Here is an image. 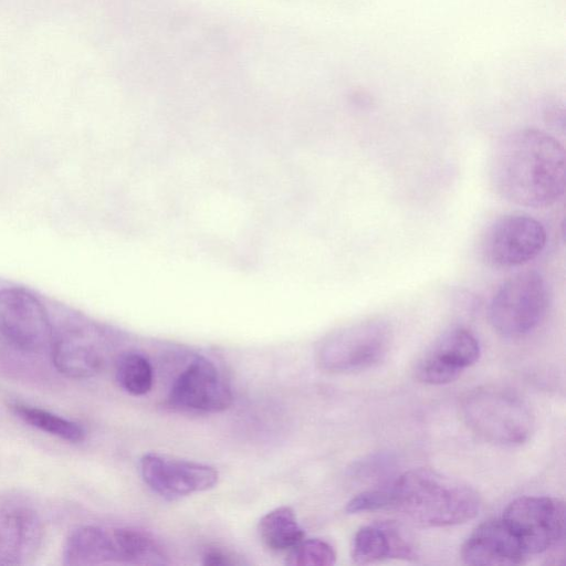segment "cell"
I'll return each instance as SVG.
<instances>
[{
  "label": "cell",
  "instance_id": "cell-1",
  "mask_svg": "<svg viewBox=\"0 0 566 566\" xmlns=\"http://www.w3.org/2000/svg\"><path fill=\"white\" fill-rule=\"evenodd\" d=\"M489 171L493 189L506 201L535 209L549 207L565 191V150L543 130L517 129L496 142Z\"/></svg>",
  "mask_w": 566,
  "mask_h": 566
},
{
  "label": "cell",
  "instance_id": "cell-2",
  "mask_svg": "<svg viewBox=\"0 0 566 566\" xmlns=\"http://www.w3.org/2000/svg\"><path fill=\"white\" fill-rule=\"evenodd\" d=\"M391 509L417 525L443 527L474 518L480 496L470 485L428 468L413 469L390 484Z\"/></svg>",
  "mask_w": 566,
  "mask_h": 566
},
{
  "label": "cell",
  "instance_id": "cell-3",
  "mask_svg": "<svg viewBox=\"0 0 566 566\" xmlns=\"http://www.w3.org/2000/svg\"><path fill=\"white\" fill-rule=\"evenodd\" d=\"M464 423L482 439L501 446H520L534 430L528 406L514 392L495 387H479L460 402Z\"/></svg>",
  "mask_w": 566,
  "mask_h": 566
},
{
  "label": "cell",
  "instance_id": "cell-4",
  "mask_svg": "<svg viewBox=\"0 0 566 566\" xmlns=\"http://www.w3.org/2000/svg\"><path fill=\"white\" fill-rule=\"evenodd\" d=\"M165 554L148 534L134 528L85 525L74 530L63 547V564H161Z\"/></svg>",
  "mask_w": 566,
  "mask_h": 566
},
{
  "label": "cell",
  "instance_id": "cell-5",
  "mask_svg": "<svg viewBox=\"0 0 566 566\" xmlns=\"http://www.w3.org/2000/svg\"><path fill=\"white\" fill-rule=\"evenodd\" d=\"M549 302V287L539 272H518L505 280L493 294L489 318L500 335L522 337L544 321Z\"/></svg>",
  "mask_w": 566,
  "mask_h": 566
},
{
  "label": "cell",
  "instance_id": "cell-6",
  "mask_svg": "<svg viewBox=\"0 0 566 566\" xmlns=\"http://www.w3.org/2000/svg\"><path fill=\"white\" fill-rule=\"evenodd\" d=\"M392 343V329L382 318H367L333 334L321 346L317 363L331 373H354L380 363Z\"/></svg>",
  "mask_w": 566,
  "mask_h": 566
},
{
  "label": "cell",
  "instance_id": "cell-7",
  "mask_svg": "<svg viewBox=\"0 0 566 566\" xmlns=\"http://www.w3.org/2000/svg\"><path fill=\"white\" fill-rule=\"evenodd\" d=\"M547 233L544 226L528 214L511 213L494 220L480 241L482 260L494 269L521 266L544 250Z\"/></svg>",
  "mask_w": 566,
  "mask_h": 566
},
{
  "label": "cell",
  "instance_id": "cell-8",
  "mask_svg": "<svg viewBox=\"0 0 566 566\" xmlns=\"http://www.w3.org/2000/svg\"><path fill=\"white\" fill-rule=\"evenodd\" d=\"M501 518L527 556L545 553L564 538L565 506L556 497H518L506 506Z\"/></svg>",
  "mask_w": 566,
  "mask_h": 566
},
{
  "label": "cell",
  "instance_id": "cell-9",
  "mask_svg": "<svg viewBox=\"0 0 566 566\" xmlns=\"http://www.w3.org/2000/svg\"><path fill=\"white\" fill-rule=\"evenodd\" d=\"M0 337L24 352L51 344L49 315L33 294L22 289L0 290Z\"/></svg>",
  "mask_w": 566,
  "mask_h": 566
},
{
  "label": "cell",
  "instance_id": "cell-10",
  "mask_svg": "<svg viewBox=\"0 0 566 566\" xmlns=\"http://www.w3.org/2000/svg\"><path fill=\"white\" fill-rule=\"evenodd\" d=\"M139 468L144 482L168 500L210 490L219 480L218 471L211 465L158 452L145 453Z\"/></svg>",
  "mask_w": 566,
  "mask_h": 566
},
{
  "label": "cell",
  "instance_id": "cell-11",
  "mask_svg": "<svg viewBox=\"0 0 566 566\" xmlns=\"http://www.w3.org/2000/svg\"><path fill=\"white\" fill-rule=\"evenodd\" d=\"M480 355L481 347L475 335L464 327H453L444 332L417 360L413 374L420 382L446 385L474 365Z\"/></svg>",
  "mask_w": 566,
  "mask_h": 566
},
{
  "label": "cell",
  "instance_id": "cell-12",
  "mask_svg": "<svg viewBox=\"0 0 566 566\" xmlns=\"http://www.w3.org/2000/svg\"><path fill=\"white\" fill-rule=\"evenodd\" d=\"M168 400L181 410L213 413L229 408L232 392L217 366L197 357L176 378Z\"/></svg>",
  "mask_w": 566,
  "mask_h": 566
},
{
  "label": "cell",
  "instance_id": "cell-13",
  "mask_svg": "<svg viewBox=\"0 0 566 566\" xmlns=\"http://www.w3.org/2000/svg\"><path fill=\"white\" fill-rule=\"evenodd\" d=\"M44 527L39 514L22 504L0 506V565H23L39 553Z\"/></svg>",
  "mask_w": 566,
  "mask_h": 566
},
{
  "label": "cell",
  "instance_id": "cell-14",
  "mask_svg": "<svg viewBox=\"0 0 566 566\" xmlns=\"http://www.w3.org/2000/svg\"><path fill=\"white\" fill-rule=\"evenodd\" d=\"M527 557L521 543L501 517L481 523L461 548V558L468 565H521Z\"/></svg>",
  "mask_w": 566,
  "mask_h": 566
},
{
  "label": "cell",
  "instance_id": "cell-15",
  "mask_svg": "<svg viewBox=\"0 0 566 566\" xmlns=\"http://www.w3.org/2000/svg\"><path fill=\"white\" fill-rule=\"evenodd\" d=\"M51 347L55 368L70 378H88L102 369V355L78 334L61 336Z\"/></svg>",
  "mask_w": 566,
  "mask_h": 566
},
{
  "label": "cell",
  "instance_id": "cell-16",
  "mask_svg": "<svg viewBox=\"0 0 566 566\" xmlns=\"http://www.w3.org/2000/svg\"><path fill=\"white\" fill-rule=\"evenodd\" d=\"M261 542L271 551L285 552L304 537V530L290 506H279L268 512L258 524Z\"/></svg>",
  "mask_w": 566,
  "mask_h": 566
},
{
  "label": "cell",
  "instance_id": "cell-17",
  "mask_svg": "<svg viewBox=\"0 0 566 566\" xmlns=\"http://www.w3.org/2000/svg\"><path fill=\"white\" fill-rule=\"evenodd\" d=\"M9 407L23 422L61 440L77 443L85 438L82 426L51 411L20 401H13Z\"/></svg>",
  "mask_w": 566,
  "mask_h": 566
},
{
  "label": "cell",
  "instance_id": "cell-18",
  "mask_svg": "<svg viewBox=\"0 0 566 566\" xmlns=\"http://www.w3.org/2000/svg\"><path fill=\"white\" fill-rule=\"evenodd\" d=\"M352 558L360 565L394 558L389 521L360 527L353 538Z\"/></svg>",
  "mask_w": 566,
  "mask_h": 566
},
{
  "label": "cell",
  "instance_id": "cell-19",
  "mask_svg": "<svg viewBox=\"0 0 566 566\" xmlns=\"http://www.w3.org/2000/svg\"><path fill=\"white\" fill-rule=\"evenodd\" d=\"M115 376L119 387L133 396L145 395L153 386L151 365L138 353L122 355L116 364Z\"/></svg>",
  "mask_w": 566,
  "mask_h": 566
},
{
  "label": "cell",
  "instance_id": "cell-20",
  "mask_svg": "<svg viewBox=\"0 0 566 566\" xmlns=\"http://www.w3.org/2000/svg\"><path fill=\"white\" fill-rule=\"evenodd\" d=\"M336 560L334 547L321 538H303L287 551L285 563L291 566H329Z\"/></svg>",
  "mask_w": 566,
  "mask_h": 566
},
{
  "label": "cell",
  "instance_id": "cell-21",
  "mask_svg": "<svg viewBox=\"0 0 566 566\" xmlns=\"http://www.w3.org/2000/svg\"><path fill=\"white\" fill-rule=\"evenodd\" d=\"M392 494L390 486L364 491L347 502L345 511L348 514L391 509Z\"/></svg>",
  "mask_w": 566,
  "mask_h": 566
},
{
  "label": "cell",
  "instance_id": "cell-22",
  "mask_svg": "<svg viewBox=\"0 0 566 566\" xmlns=\"http://www.w3.org/2000/svg\"><path fill=\"white\" fill-rule=\"evenodd\" d=\"M203 564L208 566H226L237 564L235 559L227 552L208 549L203 555Z\"/></svg>",
  "mask_w": 566,
  "mask_h": 566
}]
</instances>
